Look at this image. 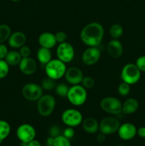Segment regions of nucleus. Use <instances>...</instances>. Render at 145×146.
<instances>
[{
	"label": "nucleus",
	"mask_w": 145,
	"mask_h": 146,
	"mask_svg": "<svg viewBox=\"0 0 145 146\" xmlns=\"http://www.w3.org/2000/svg\"><path fill=\"white\" fill-rule=\"evenodd\" d=\"M80 36L85 45L97 47L103 38L104 28L100 23H90L82 28Z\"/></svg>",
	"instance_id": "obj_1"
},
{
	"label": "nucleus",
	"mask_w": 145,
	"mask_h": 146,
	"mask_svg": "<svg viewBox=\"0 0 145 146\" xmlns=\"http://www.w3.org/2000/svg\"><path fill=\"white\" fill-rule=\"evenodd\" d=\"M88 94L85 88L82 85H72L69 88L67 98L72 105L80 106L85 103Z\"/></svg>",
	"instance_id": "obj_2"
},
{
	"label": "nucleus",
	"mask_w": 145,
	"mask_h": 146,
	"mask_svg": "<svg viewBox=\"0 0 145 146\" xmlns=\"http://www.w3.org/2000/svg\"><path fill=\"white\" fill-rule=\"evenodd\" d=\"M65 64L61 60L51 59L45 64V71L47 76L53 80H58L63 76L66 71Z\"/></svg>",
	"instance_id": "obj_3"
},
{
	"label": "nucleus",
	"mask_w": 145,
	"mask_h": 146,
	"mask_svg": "<svg viewBox=\"0 0 145 146\" xmlns=\"http://www.w3.org/2000/svg\"><path fill=\"white\" fill-rule=\"evenodd\" d=\"M141 78V71L136 64H127L122 68L121 71V78L122 81L133 85L136 84Z\"/></svg>",
	"instance_id": "obj_4"
},
{
	"label": "nucleus",
	"mask_w": 145,
	"mask_h": 146,
	"mask_svg": "<svg viewBox=\"0 0 145 146\" xmlns=\"http://www.w3.org/2000/svg\"><path fill=\"white\" fill-rule=\"evenodd\" d=\"M55 106V99L53 96L43 95L37 103V109L41 115L47 117L51 115Z\"/></svg>",
	"instance_id": "obj_5"
},
{
	"label": "nucleus",
	"mask_w": 145,
	"mask_h": 146,
	"mask_svg": "<svg viewBox=\"0 0 145 146\" xmlns=\"http://www.w3.org/2000/svg\"><path fill=\"white\" fill-rule=\"evenodd\" d=\"M63 123L68 127H76L82 123V115L78 110L69 108L63 112L61 115Z\"/></svg>",
	"instance_id": "obj_6"
},
{
	"label": "nucleus",
	"mask_w": 145,
	"mask_h": 146,
	"mask_svg": "<svg viewBox=\"0 0 145 146\" xmlns=\"http://www.w3.org/2000/svg\"><path fill=\"white\" fill-rule=\"evenodd\" d=\"M100 105L104 111L109 114L117 115L122 113V103L115 97H105L102 98Z\"/></svg>",
	"instance_id": "obj_7"
},
{
	"label": "nucleus",
	"mask_w": 145,
	"mask_h": 146,
	"mask_svg": "<svg viewBox=\"0 0 145 146\" xmlns=\"http://www.w3.org/2000/svg\"><path fill=\"white\" fill-rule=\"evenodd\" d=\"M119 125V120L115 117H105L99 123V131L106 135H111L117 132Z\"/></svg>",
	"instance_id": "obj_8"
},
{
	"label": "nucleus",
	"mask_w": 145,
	"mask_h": 146,
	"mask_svg": "<svg viewBox=\"0 0 145 146\" xmlns=\"http://www.w3.org/2000/svg\"><path fill=\"white\" fill-rule=\"evenodd\" d=\"M43 92L42 87L34 83L26 84L22 88V95L28 101H38L43 96Z\"/></svg>",
	"instance_id": "obj_9"
},
{
	"label": "nucleus",
	"mask_w": 145,
	"mask_h": 146,
	"mask_svg": "<svg viewBox=\"0 0 145 146\" xmlns=\"http://www.w3.org/2000/svg\"><path fill=\"white\" fill-rule=\"evenodd\" d=\"M56 54L58 59L65 64L71 62L75 56L73 46L70 43L65 41L61 43L57 47Z\"/></svg>",
	"instance_id": "obj_10"
},
{
	"label": "nucleus",
	"mask_w": 145,
	"mask_h": 146,
	"mask_svg": "<svg viewBox=\"0 0 145 146\" xmlns=\"http://www.w3.org/2000/svg\"><path fill=\"white\" fill-rule=\"evenodd\" d=\"M16 136L21 142L28 143L35 139L36 130L30 124H21L16 130Z\"/></svg>",
	"instance_id": "obj_11"
},
{
	"label": "nucleus",
	"mask_w": 145,
	"mask_h": 146,
	"mask_svg": "<svg viewBox=\"0 0 145 146\" xmlns=\"http://www.w3.org/2000/svg\"><path fill=\"white\" fill-rule=\"evenodd\" d=\"M100 55V51L97 47L89 46L82 54V62L88 66L94 65L99 61Z\"/></svg>",
	"instance_id": "obj_12"
},
{
	"label": "nucleus",
	"mask_w": 145,
	"mask_h": 146,
	"mask_svg": "<svg viewBox=\"0 0 145 146\" xmlns=\"http://www.w3.org/2000/svg\"><path fill=\"white\" fill-rule=\"evenodd\" d=\"M119 138L124 141H129L135 137L137 129L134 124L131 123H125L119 125L117 131Z\"/></svg>",
	"instance_id": "obj_13"
},
{
	"label": "nucleus",
	"mask_w": 145,
	"mask_h": 146,
	"mask_svg": "<svg viewBox=\"0 0 145 146\" xmlns=\"http://www.w3.org/2000/svg\"><path fill=\"white\" fill-rule=\"evenodd\" d=\"M64 76L67 82L72 85L80 84L84 77L82 71L77 67H71L68 68Z\"/></svg>",
	"instance_id": "obj_14"
},
{
	"label": "nucleus",
	"mask_w": 145,
	"mask_h": 146,
	"mask_svg": "<svg viewBox=\"0 0 145 146\" xmlns=\"http://www.w3.org/2000/svg\"><path fill=\"white\" fill-rule=\"evenodd\" d=\"M18 66L21 73L25 75H32L36 71L37 68L36 61L30 57L21 58Z\"/></svg>",
	"instance_id": "obj_15"
},
{
	"label": "nucleus",
	"mask_w": 145,
	"mask_h": 146,
	"mask_svg": "<svg viewBox=\"0 0 145 146\" xmlns=\"http://www.w3.org/2000/svg\"><path fill=\"white\" fill-rule=\"evenodd\" d=\"M107 50L112 58H117L122 55L123 53V46L122 43L117 39H112L108 43Z\"/></svg>",
	"instance_id": "obj_16"
},
{
	"label": "nucleus",
	"mask_w": 145,
	"mask_h": 146,
	"mask_svg": "<svg viewBox=\"0 0 145 146\" xmlns=\"http://www.w3.org/2000/svg\"><path fill=\"white\" fill-rule=\"evenodd\" d=\"M26 41V37L22 31H15L12 33L8 39V43L10 46L14 48H21L25 44Z\"/></svg>",
	"instance_id": "obj_17"
},
{
	"label": "nucleus",
	"mask_w": 145,
	"mask_h": 146,
	"mask_svg": "<svg viewBox=\"0 0 145 146\" xmlns=\"http://www.w3.org/2000/svg\"><path fill=\"white\" fill-rule=\"evenodd\" d=\"M38 43L41 47L49 49L53 48L57 43L55 34L50 32L42 33L38 37Z\"/></svg>",
	"instance_id": "obj_18"
},
{
	"label": "nucleus",
	"mask_w": 145,
	"mask_h": 146,
	"mask_svg": "<svg viewBox=\"0 0 145 146\" xmlns=\"http://www.w3.org/2000/svg\"><path fill=\"white\" fill-rule=\"evenodd\" d=\"M82 128L89 134H94L99 131V123L94 118L88 117L82 122Z\"/></svg>",
	"instance_id": "obj_19"
},
{
	"label": "nucleus",
	"mask_w": 145,
	"mask_h": 146,
	"mask_svg": "<svg viewBox=\"0 0 145 146\" xmlns=\"http://www.w3.org/2000/svg\"><path fill=\"white\" fill-rule=\"evenodd\" d=\"M138 108H139V102L137 100L133 98H129L122 104V112L127 115H129V114L134 113Z\"/></svg>",
	"instance_id": "obj_20"
},
{
	"label": "nucleus",
	"mask_w": 145,
	"mask_h": 146,
	"mask_svg": "<svg viewBox=\"0 0 145 146\" xmlns=\"http://www.w3.org/2000/svg\"><path fill=\"white\" fill-rule=\"evenodd\" d=\"M37 58L42 64H46L51 60V52L49 48L41 47L37 51Z\"/></svg>",
	"instance_id": "obj_21"
},
{
	"label": "nucleus",
	"mask_w": 145,
	"mask_h": 146,
	"mask_svg": "<svg viewBox=\"0 0 145 146\" xmlns=\"http://www.w3.org/2000/svg\"><path fill=\"white\" fill-rule=\"evenodd\" d=\"M21 58L22 57L20 55L18 51H9L4 59L9 66H16L19 64Z\"/></svg>",
	"instance_id": "obj_22"
},
{
	"label": "nucleus",
	"mask_w": 145,
	"mask_h": 146,
	"mask_svg": "<svg viewBox=\"0 0 145 146\" xmlns=\"http://www.w3.org/2000/svg\"><path fill=\"white\" fill-rule=\"evenodd\" d=\"M11 127L8 122L0 120V142H2L9 135Z\"/></svg>",
	"instance_id": "obj_23"
},
{
	"label": "nucleus",
	"mask_w": 145,
	"mask_h": 146,
	"mask_svg": "<svg viewBox=\"0 0 145 146\" xmlns=\"http://www.w3.org/2000/svg\"><path fill=\"white\" fill-rule=\"evenodd\" d=\"M11 29L7 24H0V44L9 39L11 35Z\"/></svg>",
	"instance_id": "obj_24"
},
{
	"label": "nucleus",
	"mask_w": 145,
	"mask_h": 146,
	"mask_svg": "<svg viewBox=\"0 0 145 146\" xmlns=\"http://www.w3.org/2000/svg\"><path fill=\"white\" fill-rule=\"evenodd\" d=\"M123 34V28L120 24H112L109 28V34L114 39H117Z\"/></svg>",
	"instance_id": "obj_25"
},
{
	"label": "nucleus",
	"mask_w": 145,
	"mask_h": 146,
	"mask_svg": "<svg viewBox=\"0 0 145 146\" xmlns=\"http://www.w3.org/2000/svg\"><path fill=\"white\" fill-rule=\"evenodd\" d=\"M41 87L45 91H51L54 88H55V80L49 78V77H45L43 79L41 82Z\"/></svg>",
	"instance_id": "obj_26"
},
{
	"label": "nucleus",
	"mask_w": 145,
	"mask_h": 146,
	"mask_svg": "<svg viewBox=\"0 0 145 146\" xmlns=\"http://www.w3.org/2000/svg\"><path fill=\"white\" fill-rule=\"evenodd\" d=\"M53 146H71L70 139L65 138L64 135H60L54 138V143Z\"/></svg>",
	"instance_id": "obj_27"
},
{
	"label": "nucleus",
	"mask_w": 145,
	"mask_h": 146,
	"mask_svg": "<svg viewBox=\"0 0 145 146\" xmlns=\"http://www.w3.org/2000/svg\"><path fill=\"white\" fill-rule=\"evenodd\" d=\"M9 71V65L4 59H0V79L5 78Z\"/></svg>",
	"instance_id": "obj_28"
},
{
	"label": "nucleus",
	"mask_w": 145,
	"mask_h": 146,
	"mask_svg": "<svg viewBox=\"0 0 145 146\" xmlns=\"http://www.w3.org/2000/svg\"><path fill=\"white\" fill-rule=\"evenodd\" d=\"M69 87L65 84H59L55 86V92L59 96L67 97Z\"/></svg>",
	"instance_id": "obj_29"
},
{
	"label": "nucleus",
	"mask_w": 145,
	"mask_h": 146,
	"mask_svg": "<svg viewBox=\"0 0 145 146\" xmlns=\"http://www.w3.org/2000/svg\"><path fill=\"white\" fill-rule=\"evenodd\" d=\"M118 93L122 96H126L130 92V85L122 81L118 86Z\"/></svg>",
	"instance_id": "obj_30"
},
{
	"label": "nucleus",
	"mask_w": 145,
	"mask_h": 146,
	"mask_svg": "<svg viewBox=\"0 0 145 146\" xmlns=\"http://www.w3.org/2000/svg\"><path fill=\"white\" fill-rule=\"evenodd\" d=\"M81 84H82V86L84 88L90 89V88H92L94 86V85H95V81H94V79L92 77L85 76L83 77Z\"/></svg>",
	"instance_id": "obj_31"
},
{
	"label": "nucleus",
	"mask_w": 145,
	"mask_h": 146,
	"mask_svg": "<svg viewBox=\"0 0 145 146\" xmlns=\"http://www.w3.org/2000/svg\"><path fill=\"white\" fill-rule=\"evenodd\" d=\"M136 66L138 67L141 71L145 72V56H141L136 59L135 63Z\"/></svg>",
	"instance_id": "obj_32"
},
{
	"label": "nucleus",
	"mask_w": 145,
	"mask_h": 146,
	"mask_svg": "<svg viewBox=\"0 0 145 146\" xmlns=\"http://www.w3.org/2000/svg\"><path fill=\"white\" fill-rule=\"evenodd\" d=\"M18 52L22 58H27V57H29L30 54H31V49L28 46L24 45L21 48H19Z\"/></svg>",
	"instance_id": "obj_33"
},
{
	"label": "nucleus",
	"mask_w": 145,
	"mask_h": 146,
	"mask_svg": "<svg viewBox=\"0 0 145 146\" xmlns=\"http://www.w3.org/2000/svg\"><path fill=\"white\" fill-rule=\"evenodd\" d=\"M75 135V131H74L73 128L72 127H67L66 128H65L63 131V135L65 137V138H68V139H71Z\"/></svg>",
	"instance_id": "obj_34"
},
{
	"label": "nucleus",
	"mask_w": 145,
	"mask_h": 146,
	"mask_svg": "<svg viewBox=\"0 0 145 146\" xmlns=\"http://www.w3.org/2000/svg\"><path fill=\"white\" fill-rule=\"evenodd\" d=\"M55 36L56 41L59 43V44L65 42L67 38L66 34H65V32H63V31H58V32H57L56 34H55Z\"/></svg>",
	"instance_id": "obj_35"
},
{
	"label": "nucleus",
	"mask_w": 145,
	"mask_h": 146,
	"mask_svg": "<svg viewBox=\"0 0 145 146\" xmlns=\"http://www.w3.org/2000/svg\"><path fill=\"white\" fill-rule=\"evenodd\" d=\"M60 133H61L60 128H58V126H57V125H53V126H51V128H50L49 129L50 136L55 138V137L60 135Z\"/></svg>",
	"instance_id": "obj_36"
},
{
	"label": "nucleus",
	"mask_w": 145,
	"mask_h": 146,
	"mask_svg": "<svg viewBox=\"0 0 145 146\" xmlns=\"http://www.w3.org/2000/svg\"><path fill=\"white\" fill-rule=\"evenodd\" d=\"M8 52L9 51L7 47L4 44H0V59H4Z\"/></svg>",
	"instance_id": "obj_37"
},
{
	"label": "nucleus",
	"mask_w": 145,
	"mask_h": 146,
	"mask_svg": "<svg viewBox=\"0 0 145 146\" xmlns=\"http://www.w3.org/2000/svg\"><path fill=\"white\" fill-rule=\"evenodd\" d=\"M139 137L142 138H145V127H141L137 130V133H136Z\"/></svg>",
	"instance_id": "obj_38"
},
{
	"label": "nucleus",
	"mask_w": 145,
	"mask_h": 146,
	"mask_svg": "<svg viewBox=\"0 0 145 146\" xmlns=\"http://www.w3.org/2000/svg\"><path fill=\"white\" fill-rule=\"evenodd\" d=\"M105 140H106V135L102 133H100V134H98V136H97V141L99 143L105 142Z\"/></svg>",
	"instance_id": "obj_39"
},
{
	"label": "nucleus",
	"mask_w": 145,
	"mask_h": 146,
	"mask_svg": "<svg viewBox=\"0 0 145 146\" xmlns=\"http://www.w3.org/2000/svg\"><path fill=\"white\" fill-rule=\"evenodd\" d=\"M28 146H42L41 145V143L37 140L34 139L33 141H30L28 143Z\"/></svg>",
	"instance_id": "obj_40"
},
{
	"label": "nucleus",
	"mask_w": 145,
	"mask_h": 146,
	"mask_svg": "<svg viewBox=\"0 0 145 146\" xmlns=\"http://www.w3.org/2000/svg\"><path fill=\"white\" fill-rule=\"evenodd\" d=\"M54 138L53 137H48V138H47V141H46V143L47 145L48 146H53V143H54Z\"/></svg>",
	"instance_id": "obj_41"
},
{
	"label": "nucleus",
	"mask_w": 145,
	"mask_h": 146,
	"mask_svg": "<svg viewBox=\"0 0 145 146\" xmlns=\"http://www.w3.org/2000/svg\"><path fill=\"white\" fill-rule=\"evenodd\" d=\"M20 146H28V143H24V142H21Z\"/></svg>",
	"instance_id": "obj_42"
},
{
	"label": "nucleus",
	"mask_w": 145,
	"mask_h": 146,
	"mask_svg": "<svg viewBox=\"0 0 145 146\" xmlns=\"http://www.w3.org/2000/svg\"><path fill=\"white\" fill-rule=\"evenodd\" d=\"M11 1H21V0H11Z\"/></svg>",
	"instance_id": "obj_43"
},
{
	"label": "nucleus",
	"mask_w": 145,
	"mask_h": 146,
	"mask_svg": "<svg viewBox=\"0 0 145 146\" xmlns=\"http://www.w3.org/2000/svg\"><path fill=\"white\" fill-rule=\"evenodd\" d=\"M115 146H124V145H115Z\"/></svg>",
	"instance_id": "obj_44"
},
{
	"label": "nucleus",
	"mask_w": 145,
	"mask_h": 146,
	"mask_svg": "<svg viewBox=\"0 0 145 146\" xmlns=\"http://www.w3.org/2000/svg\"><path fill=\"white\" fill-rule=\"evenodd\" d=\"M0 143H1V142H0Z\"/></svg>",
	"instance_id": "obj_45"
}]
</instances>
